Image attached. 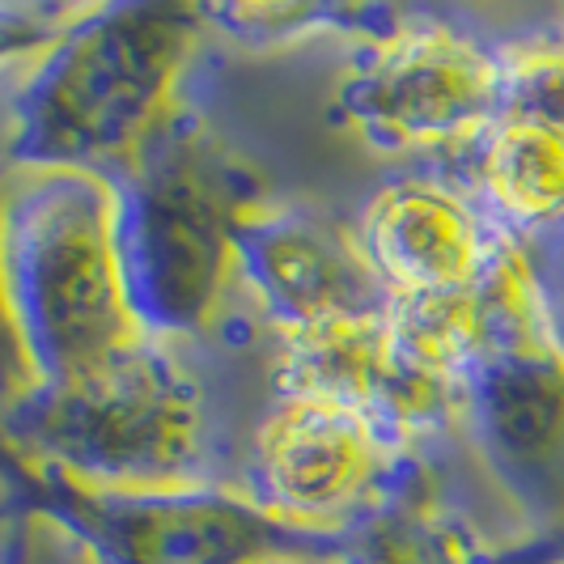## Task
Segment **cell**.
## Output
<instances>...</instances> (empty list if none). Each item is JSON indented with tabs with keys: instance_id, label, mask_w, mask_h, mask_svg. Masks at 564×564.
<instances>
[{
	"instance_id": "1",
	"label": "cell",
	"mask_w": 564,
	"mask_h": 564,
	"mask_svg": "<svg viewBox=\"0 0 564 564\" xmlns=\"http://www.w3.org/2000/svg\"><path fill=\"white\" fill-rule=\"evenodd\" d=\"M204 13L166 0L85 9L43 56L13 115L9 162L22 170L119 174L170 123Z\"/></svg>"
},
{
	"instance_id": "2",
	"label": "cell",
	"mask_w": 564,
	"mask_h": 564,
	"mask_svg": "<svg viewBox=\"0 0 564 564\" xmlns=\"http://www.w3.org/2000/svg\"><path fill=\"white\" fill-rule=\"evenodd\" d=\"M0 276L39 382H59L149 339L137 318L119 192L107 174L22 170L4 187Z\"/></svg>"
},
{
	"instance_id": "3",
	"label": "cell",
	"mask_w": 564,
	"mask_h": 564,
	"mask_svg": "<svg viewBox=\"0 0 564 564\" xmlns=\"http://www.w3.org/2000/svg\"><path fill=\"white\" fill-rule=\"evenodd\" d=\"M111 183L141 327L166 344L208 332L238 276V226L259 204L251 166L196 119H170Z\"/></svg>"
},
{
	"instance_id": "4",
	"label": "cell",
	"mask_w": 564,
	"mask_h": 564,
	"mask_svg": "<svg viewBox=\"0 0 564 564\" xmlns=\"http://www.w3.org/2000/svg\"><path fill=\"white\" fill-rule=\"evenodd\" d=\"M26 458L98 488H204L208 408L166 339H141L59 382H34L9 408Z\"/></svg>"
},
{
	"instance_id": "5",
	"label": "cell",
	"mask_w": 564,
	"mask_h": 564,
	"mask_svg": "<svg viewBox=\"0 0 564 564\" xmlns=\"http://www.w3.org/2000/svg\"><path fill=\"white\" fill-rule=\"evenodd\" d=\"M26 506L98 564H268L339 556L344 539L293 531L226 488H98L26 454L0 451Z\"/></svg>"
},
{
	"instance_id": "6",
	"label": "cell",
	"mask_w": 564,
	"mask_h": 564,
	"mask_svg": "<svg viewBox=\"0 0 564 564\" xmlns=\"http://www.w3.org/2000/svg\"><path fill=\"white\" fill-rule=\"evenodd\" d=\"M501 284V336L467 382L463 421L513 501L564 518V336L522 238L506 247Z\"/></svg>"
},
{
	"instance_id": "7",
	"label": "cell",
	"mask_w": 564,
	"mask_h": 564,
	"mask_svg": "<svg viewBox=\"0 0 564 564\" xmlns=\"http://www.w3.org/2000/svg\"><path fill=\"white\" fill-rule=\"evenodd\" d=\"M336 115L387 153L476 144L501 115V43L446 18H395L352 59Z\"/></svg>"
},
{
	"instance_id": "8",
	"label": "cell",
	"mask_w": 564,
	"mask_h": 564,
	"mask_svg": "<svg viewBox=\"0 0 564 564\" xmlns=\"http://www.w3.org/2000/svg\"><path fill=\"white\" fill-rule=\"evenodd\" d=\"M403 442L318 395H276L251 442L247 501L293 531L348 539L395 497Z\"/></svg>"
},
{
	"instance_id": "9",
	"label": "cell",
	"mask_w": 564,
	"mask_h": 564,
	"mask_svg": "<svg viewBox=\"0 0 564 564\" xmlns=\"http://www.w3.org/2000/svg\"><path fill=\"white\" fill-rule=\"evenodd\" d=\"M238 276L289 336L369 323L391 311V289L369 263L357 229L302 208L254 204L238 226Z\"/></svg>"
},
{
	"instance_id": "10",
	"label": "cell",
	"mask_w": 564,
	"mask_h": 564,
	"mask_svg": "<svg viewBox=\"0 0 564 564\" xmlns=\"http://www.w3.org/2000/svg\"><path fill=\"white\" fill-rule=\"evenodd\" d=\"M357 238L391 297H412L480 284L513 234L442 178H395L373 192Z\"/></svg>"
},
{
	"instance_id": "11",
	"label": "cell",
	"mask_w": 564,
	"mask_h": 564,
	"mask_svg": "<svg viewBox=\"0 0 564 564\" xmlns=\"http://www.w3.org/2000/svg\"><path fill=\"white\" fill-rule=\"evenodd\" d=\"M276 387L281 395H318L357 408L387 424L399 442L442 433L467 408L463 395L416 378L399 361L387 314L314 336H289L276 361Z\"/></svg>"
},
{
	"instance_id": "12",
	"label": "cell",
	"mask_w": 564,
	"mask_h": 564,
	"mask_svg": "<svg viewBox=\"0 0 564 564\" xmlns=\"http://www.w3.org/2000/svg\"><path fill=\"white\" fill-rule=\"evenodd\" d=\"M471 158L480 204L513 238L564 221V128L497 115Z\"/></svg>"
},
{
	"instance_id": "13",
	"label": "cell",
	"mask_w": 564,
	"mask_h": 564,
	"mask_svg": "<svg viewBox=\"0 0 564 564\" xmlns=\"http://www.w3.org/2000/svg\"><path fill=\"white\" fill-rule=\"evenodd\" d=\"M344 564H509L429 497L395 492L344 543Z\"/></svg>"
},
{
	"instance_id": "14",
	"label": "cell",
	"mask_w": 564,
	"mask_h": 564,
	"mask_svg": "<svg viewBox=\"0 0 564 564\" xmlns=\"http://www.w3.org/2000/svg\"><path fill=\"white\" fill-rule=\"evenodd\" d=\"M204 22L221 26L229 39L247 43V47H281V43H297V39H314V34H382L395 26V9H357V4H311V0H284V4H213L199 9Z\"/></svg>"
},
{
	"instance_id": "15",
	"label": "cell",
	"mask_w": 564,
	"mask_h": 564,
	"mask_svg": "<svg viewBox=\"0 0 564 564\" xmlns=\"http://www.w3.org/2000/svg\"><path fill=\"white\" fill-rule=\"evenodd\" d=\"M501 115L564 128V22L501 43Z\"/></svg>"
},
{
	"instance_id": "16",
	"label": "cell",
	"mask_w": 564,
	"mask_h": 564,
	"mask_svg": "<svg viewBox=\"0 0 564 564\" xmlns=\"http://www.w3.org/2000/svg\"><path fill=\"white\" fill-rule=\"evenodd\" d=\"M85 9H13L0 4V68L13 59L47 56L59 34L82 18Z\"/></svg>"
},
{
	"instance_id": "17",
	"label": "cell",
	"mask_w": 564,
	"mask_h": 564,
	"mask_svg": "<svg viewBox=\"0 0 564 564\" xmlns=\"http://www.w3.org/2000/svg\"><path fill=\"white\" fill-rule=\"evenodd\" d=\"M0 217H4V187H0ZM34 382L39 378H34L26 348L18 339L13 314H9V302H4V276H0V399H9V408H13Z\"/></svg>"
},
{
	"instance_id": "18",
	"label": "cell",
	"mask_w": 564,
	"mask_h": 564,
	"mask_svg": "<svg viewBox=\"0 0 564 564\" xmlns=\"http://www.w3.org/2000/svg\"><path fill=\"white\" fill-rule=\"evenodd\" d=\"M268 564H344V552L339 556H293V561H268Z\"/></svg>"
},
{
	"instance_id": "19",
	"label": "cell",
	"mask_w": 564,
	"mask_h": 564,
	"mask_svg": "<svg viewBox=\"0 0 564 564\" xmlns=\"http://www.w3.org/2000/svg\"><path fill=\"white\" fill-rule=\"evenodd\" d=\"M561 22H564V9H561Z\"/></svg>"
}]
</instances>
